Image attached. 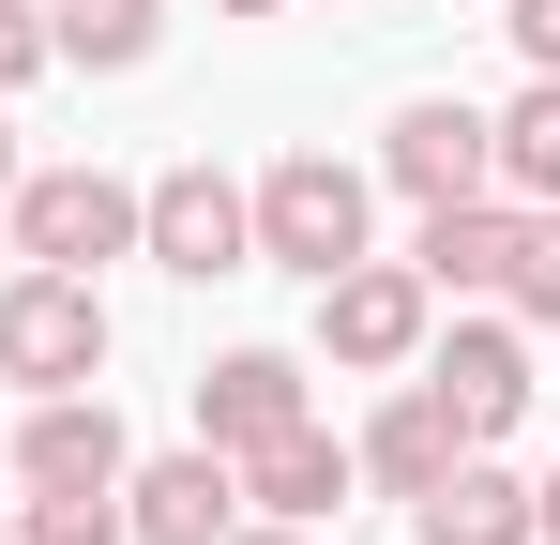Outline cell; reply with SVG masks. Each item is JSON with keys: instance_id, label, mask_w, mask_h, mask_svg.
<instances>
[{"instance_id": "6da1fadb", "label": "cell", "mask_w": 560, "mask_h": 545, "mask_svg": "<svg viewBox=\"0 0 560 545\" xmlns=\"http://www.w3.org/2000/svg\"><path fill=\"white\" fill-rule=\"evenodd\" d=\"M243 212H258V258L273 272H349L364 258V228H378V182L349 167V152H273V167L243 182Z\"/></svg>"}, {"instance_id": "7a4b0ae2", "label": "cell", "mask_w": 560, "mask_h": 545, "mask_svg": "<svg viewBox=\"0 0 560 545\" xmlns=\"http://www.w3.org/2000/svg\"><path fill=\"white\" fill-rule=\"evenodd\" d=\"M424 334H440V288H424L409 258L318 272V363H349V379H409V363H424Z\"/></svg>"}, {"instance_id": "3957f363", "label": "cell", "mask_w": 560, "mask_h": 545, "mask_svg": "<svg viewBox=\"0 0 560 545\" xmlns=\"http://www.w3.org/2000/svg\"><path fill=\"white\" fill-rule=\"evenodd\" d=\"M0 379L15 394H77V379H106V288L92 272H15L0 288Z\"/></svg>"}, {"instance_id": "277c9868", "label": "cell", "mask_w": 560, "mask_h": 545, "mask_svg": "<svg viewBox=\"0 0 560 545\" xmlns=\"http://www.w3.org/2000/svg\"><path fill=\"white\" fill-rule=\"evenodd\" d=\"M15 258H46V272H106V258H137V182H106V167H15Z\"/></svg>"}, {"instance_id": "5b68a950", "label": "cell", "mask_w": 560, "mask_h": 545, "mask_svg": "<svg viewBox=\"0 0 560 545\" xmlns=\"http://www.w3.org/2000/svg\"><path fill=\"white\" fill-rule=\"evenodd\" d=\"M137 258L183 272V288L258 272V212H243V182H228V167H167V182H137Z\"/></svg>"}, {"instance_id": "8992f818", "label": "cell", "mask_w": 560, "mask_h": 545, "mask_svg": "<svg viewBox=\"0 0 560 545\" xmlns=\"http://www.w3.org/2000/svg\"><path fill=\"white\" fill-rule=\"evenodd\" d=\"M424 394L455 409V440H515V425H530V334H515V318L424 334Z\"/></svg>"}, {"instance_id": "52a82bcc", "label": "cell", "mask_w": 560, "mask_h": 545, "mask_svg": "<svg viewBox=\"0 0 560 545\" xmlns=\"http://www.w3.org/2000/svg\"><path fill=\"white\" fill-rule=\"evenodd\" d=\"M378 182L409 197V212H440V197H485L500 152H485V106L469 91H424V106H394V137H378Z\"/></svg>"}, {"instance_id": "ba28073f", "label": "cell", "mask_w": 560, "mask_h": 545, "mask_svg": "<svg viewBox=\"0 0 560 545\" xmlns=\"http://www.w3.org/2000/svg\"><path fill=\"white\" fill-rule=\"evenodd\" d=\"M121 531H137V545H228V531H243V469H228L212 440L121 469Z\"/></svg>"}, {"instance_id": "9c48e42d", "label": "cell", "mask_w": 560, "mask_h": 545, "mask_svg": "<svg viewBox=\"0 0 560 545\" xmlns=\"http://www.w3.org/2000/svg\"><path fill=\"white\" fill-rule=\"evenodd\" d=\"M0 469H15V485H121L137 440H121V409H106L92 379H77V394H31V425L0 440Z\"/></svg>"}, {"instance_id": "30bf717a", "label": "cell", "mask_w": 560, "mask_h": 545, "mask_svg": "<svg viewBox=\"0 0 560 545\" xmlns=\"http://www.w3.org/2000/svg\"><path fill=\"white\" fill-rule=\"evenodd\" d=\"M288 425H318V409H303V363H288V349H228V363H197V440L228 454V469H243L258 440H288Z\"/></svg>"}, {"instance_id": "8fae6325", "label": "cell", "mask_w": 560, "mask_h": 545, "mask_svg": "<svg viewBox=\"0 0 560 545\" xmlns=\"http://www.w3.org/2000/svg\"><path fill=\"white\" fill-rule=\"evenodd\" d=\"M515 243H530V212L485 182V197H440L424 212V243H409V272L440 288V303H485V288H515Z\"/></svg>"}, {"instance_id": "7c38bea8", "label": "cell", "mask_w": 560, "mask_h": 545, "mask_svg": "<svg viewBox=\"0 0 560 545\" xmlns=\"http://www.w3.org/2000/svg\"><path fill=\"white\" fill-rule=\"evenodd\" d=\"M455 454H469V440H455V409H440L424 379H394V394L364 409V440H349V469H364L378 500H424V485H440Z\"/></svg>"}, {"instance_id": "4fadbf2b", "label": "cell", "mask_w": 560, "mask_h": 545, "mask_svg": "<svg viewBox=\"0 0 560 545\" xmlns=\"http://www.w3.org/2000/svg\"><path fill=\"white\" fill-rule=\"evenodd\" d=\"M409 545H530V485H515L500 454L469 440L455 469H440V485L409 500Z\"/></svg>"}, {"instance_id": "5bb4252c", "label": "cell", "mask_w": 560, "mask_h": 545, "mask_svg": "<svg viewBox=\"0 0 560 545\" xmlns=\"http://www.w3.org/2000/svg\"><path fill=\"white\" fill-rule=\"evenodd\" d=\"M349 485H364V469H349V440H318V425H288V440L243 454V500H258V515H288V531H318Z\"/></svg>"}, {"instance_id": "9a60e30c", "label": "cell", "mask_w": 560, "mask_h": 545, "mask_svg": "<svg viewBox=\"0 0 560 545\" xmlns=\"http://www.w3.org/2000/svg\"><path fill=\"white\" fill-rule=\"evenodd\" d=\"M485 152H500V197L515 212H546L560 197V77H530L515 106H485Z\"/></svg>"}, {"instance_id": "2e32d148", "label": "cell", "mask_w": 560, "mask_h": 545, "mask_svg": "<svg viewBox=\"0 0 560 545\" xmlns=\"http://www.w3.org/2000/svg\"><path fill=\"white\" fill-rule=\"evenodd\" d=\"M46 46L92 61V77H137V61L167 46V0H46Z\"/></svg>"}, {"instance_id": "e0dca14e", "label": "cell", "mask_w": 560, "mask_h": 545, "mask_svg": "<svg viewBox=\"0 0 560 545\" xmlns=\"http://www.w3.org/2000/svg\"><path fill=\"white\" fill-rule=\"evenodd\" d=\"M15 545H137V531H121V485H31Z\"/></svg>"}, {"instance_id": "ac0fdd59", "label": "cell", "mask_w": 560, "mask_h": 545, "mask_svg": "<svg viewBox=\"0 0 560 545\" xmlns=\"http://www.w3.org/2000/svg\"><path fill=\"white\" fill-rule=\"evenodd\" d=\"M515 318H546V334H560V197L530 212V243H515Z\"/></svg>"}, {"instance_id": "d6986e66", "label": "cell", "mask_w": 560, "mask_h": 545, "mask_svg": "<svg viewBox=\"0 0 560 545\" xmlns=\"http://www.w3.org/2000/svg\"><path fill=\"white\" fill-rule=\"evenodd\" d=\"M46 61H61V46H46V0H0V106L46 77Z\"/></svg>"}, {"instance_id": "ffe728a7", "label": "cell", "mask_w": 560, "mask_h": 545, "mask_svg": "<svg viewBox=\"0 0 560 545\" xmlns=\"http://www.w3.org/2000/svg\"><path fill=\"white\" fill-rule=\"evenodd\" d=\"M500 31H515V61H530V77H560V0H515Z\"/></svg>"}, {"instance_id": "44dd1931", "label": "cell", "mask_w": 560, "mask_h": 545, "mask_svg": "<svg viewBox=\"0 0 560 545\" xmlns=\"http://www.w3.org/2000/svg\"><path fill=\"white\" fill-rule=\"evenodd\" d=\"M530 545H560V469H546V485H530Z\"/></svg>"}, {"instance_id": "7402d4cb", "label": "cell", "mask_w": 560, "mask_h": 545, "mask_svg": "<svg viewBox=\"0 0 560 545\" xmlns=\"http://www.w3.org/2000/svg\"><path fill=\"white\" fill-rule=\"evenodd\" d=\"M228 545H303V531H288V515H258V531H228Z\"/></svg>"}, {"instance_id": "603a6c76", "label": "cell", "mask_w": 560, "mask_h": 545, "mask_svg": "<svg viewBox=\"0 0 560 545\" xmlns=\"http://www.w3.org/2000/svg\"><path fill=\"white\" fill-rule=\"evenodd\" d=\"M0 197H15V106H0Z\"/></svg>"}, {"instance_id": "cb8c5ba5", "label": "cell", "mask_w": 560, "mask_h": 545, "mask_svg": "<svg viewBox=\"0 0 560 545\" xmlns=\"http://www.w3.org/2000/svg\"><path fill=\"white\" fill-rule=\"evenodd\" d=\"M212 15H288V0H212Z\"/></svg>"}, {"instance_id": "d4e9b609", "label": "cell", "mask_w": 560, "mask_h": 545, "mask_svg": "<svg viewBox=\"0 0 560 545\" xmlns=\"http://www.w3.org/2000/svg\"><path fill=\"white\" fill-rule=\"evenodd\" d=\"M0 545H15V500H0Z\"/></svg>"}]
</instances>
